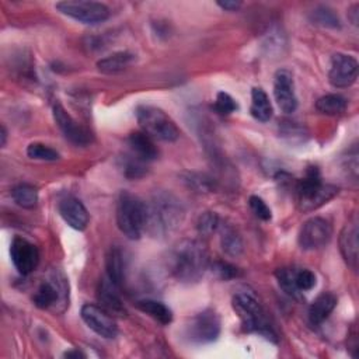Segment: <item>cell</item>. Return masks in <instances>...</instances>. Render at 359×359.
I'll use <instances>...</instances> for the list:
<instances>
[{"label": "cell", "instance_id": "1", "mask_svg": "<svg viewBox=\"0 0 359 359\" xmlns=\"http://www.w3.org/2000/svg\"><path fill=\"white\" fill-rule=\"evenodd\" d=\"M184 217V206L171 192L158 191L146 202V231L154 237L171 234L181 226Z\"/></svg>", "mask_w": 359, "mask_h": 359}, {"label": "cell", "instance_id": "2", "mask_svg": "<svg viewBox=\"0 0 359 359\" xmlns=\"http://www.w3.org/2000/svg\"><path fill=\"white\" fill-rule=\"evenodd\" d=\"M168 264L177 280L182 283H195L202 279L209 266L206 245L194 238L181 240L174 245Z\"/></svg>", "mask_w": 359, "mask_h": 359}, {"label": "cell", "instance_id": "3", "mask_svg": "<svg viewBox=\"0 0 359 359\" xmlns=\"http://www.w3.org/2000/svg\"><path fill=\"white\" fill-rule=\"evenodd\" d=\"M231 304L247 332H257L273 344L278 342V334L254 294L248 292H238L234 294Z\"/></svg>", "mask_w": 359, "mask_h": 359}, {"label": "cell", "instance_id": "4", "mask_svg": "<svg viewBox=\"0 0 359 359\" xmlns=\"http://www.w3.org/2000/svg\"><path fill=\"white\" fill-rule=\"evenodd\" d=\"M116 224L129 240H137L146 231V202L129 191H122L116 202Z\"/></svg>", "mask_w": 359, "mask_h": 359}, {"label": "cell", "instance_id": "5", "mask_svg": "<svg viewBox=\"0 0 359 359\" xmlns=\"http://www.w3.org/2000/svg\"><path fill=\"white\" fill-rule=\"evenodd\" d=\"M338 194V188L324 184L317 167H309L306 177L297 182L296 198L302 212H311L331 201Z\"/></svg>", "mask_w": 359, "mask_h": 359}, {"label": "cell", "instance_id": "6", "mask_svg": "<svg viewBox=\"0 0 359 359\" xmlns=\"http://www.w3.org/2000/svg\"><path fill=\"white\" fill-rule=\"evenodd\" d=\"M136 119L142 132L151 139L163 142H175L180 137V129L175 122L160 108L140 105L136 108Z\"/></svg>", "mask_w": 359, "mask_h": 359}, {"label": "cell", "instance_id": "7", "mask_svg": "<svg viewBox=\"0 0 359 359\" xmlns=\"http://www.w3.org/2000/svg\"><path fill=\"white\" fill-rule=\"evenodd\" d=\"M220 334V318L215 310L206 309L194 317L185 325V337L196 345L209 344L217 339Z\"/></svg>", "mask_w": 359, "mask_h": 359}, {"label": "cell", "instance_id": "8", "mask_svg": "<svg viewBox=\"0 0 359 359\" xmlns=\"http://www.w3.org/2000/svg\"><path fill=\"white\" fill-rule=\"evenodd\" d=\"M57 11L87 25L104 22L109 17V8L100 1L66 0L56 3Z\"/></svg>", "mask_w": 359, "mask_h": 359}, {"label": "cell", "instance_id": "9", "mask_svg": "<svg viewBox=\"0 0 359 359\" xmlns=\"http://www.w3.org/2000/svg\"><path fill=\"white\" fill-rule=\"evenodd\" d=\"M32 300L38 309H49L57 304H69V283L65 275L59 271H55L48 280H43L39 285Z\"/></svg>", "mask_w": 359, "mask_h": 359}, {"label": "cell", "instance_id": "10", "mask_svg": "<svg viewBox=\"0 0 359 359\" xmlns=\"http://www.w3.org/2000/svg\"><path fill=\"white\" fill-rule=\"evenodd\" d=\"M332 236V227L324 217H311L300 227L297 241L302 250L314 251L328 244Z\"/></svg>", "mask_w": 359, "mask_h": 359}, {"label": "cell", "instance_id": "11", "mask_svg": "<svg viewBox=\"0 0 359 359\" xmlns=\"http://www.w3.org/2000/svg\"><path fill=\"white\" fill-rule=\"evenodd\" d=\"M80 316L86 325L102 338H115L118 334V325L111 313L97 304H84L80 310Z\"/></svg>", "mask_w": 359, "mask_h": 359}, {"label": "cell", "instance_id": "12", "mask_svg": "<svg viewBox=\"0 0 359 359\" xmlns=\"http://www.w3.org/2000/svg\"><path fill=\"white\" fill-rule=\"evenodd\" d=\"M53 119L63 133V136L76 146H87L91 142V132L80 125L73 116L65 109L60 102L53 104Z\"/></svg>", "mask_w": 359, "mask_h": 359}, {"label": "cell", "instance_id": "13", "mask_svg": "<svg viewBox=\"0 0 359 359\" xmlns=\"http://www.w3.org/2000/svg\"><path fill=\"white\" fill-rule=\"evenodd\" d=\"M358 72L359 65L353 56L345 53H335L331 57L328 80L335 88H345L356 81Z\"/></svg>", "mask_w": 359, "mask_h": 359}, {"label": "cell", "instance_id": "14", "mask_svg": "<svg viewBox=\"0 0 359 359\" xmlns=\"http://www.w3.org/2000/svg\"><path fill=\"white\" fill-rule=\"evenodd\" d=\"M10 257L13 265L21 275H28L35 271L39 262V251L36 245L20 236H15L11 241Z\"/></svg>", "mask_w": 359, "mask_h": 359}, {"label": "cell", "instance_id": "15", "mask_svg": "<svg viewBox=\"0 0 359 359\" xmlns=\"http://www.w3.org/2000/svg\"><path fill=\"white\" fill-rule=\"evenodd\" d=\"M273 97L285 114H292L297 108V97L294 93V81L293 76L289 70L280 69L275 73L273 77Z\"/></svg>", "mask_w": 359, "mask_h": 359}, {"label": "cell", "instance_id": "16", "mask_svg": "<svg viewBox=\"0 0 359 359\" xmlns=\"http://www.w3.org/2000/svg\"><path fill=\"white\" fill-rule=\"evenodd\" d=\"M359 222H358V216L352 215L346 224L342 227L341 234H339V250L341 254L345 259V262L348 264V266H351L353 271L358 269V262H359Z\"/></svg>", "mask_w": 359, "mask_h": 359}, {"label": "cell", "instance_id": "17", "mask_svg": "<svg viewBox=\"0 0 359 359\" xmlns=\"http://www.w3.org/2000/svg\"><path fill=\"white\" fill-rule=\"evenodd\" d=\"M57 210L62 219L74 230H84L88 224L90 215L83 202L74 196H66L59 201Z\"/></svg>", "mask_w": 359, "mask_h": 359}, {"label": "cell", "instance_id": "18", "mask_svg": "<svg viewBox=\"0 0 359 359\" xmlns=\"http://www.w3.org/2000/svg\"><path fill=\"white\" fill-rule=\"evenodd\" d=\"M118 286L108 278L104 276L97 287V299L100 302V306L105 309L108 313L112 316L118 317H125L126 316V309L122 303V299L118 293Z\"/></svg>", "mask_w": 359, "mask_h": 359}, {"label": "cell", "instance_id": "19", "mask_svg": "<svg viewBox=\"0 0 359 359\" xmlns=\"http://www.w3.org/2000/svg\"><path fill=\"white\" fill-rule=\"evenodd\" d=\"M128 144L132 150V154L144 163L151 161L158 156V150L153 139L144 132H132L128 137Z\"/></svg>", "mask_w": 359, "mask_h": 359}, {"label": "cell", "instance_id": "20", "mask_svg": "<svg viewBox=\"0 0 359 359\" xmlns=\"http://www.w3.org/2000/svg\"><path fill=\"white\" fill-rule=\"evenodd\" d=\"M337 302V296L331 292L318 294L309 307V323L311 325H320L332 313Z\"/></svg>", "mask_w": 359, "mask_h": 359}, {"label": "cell", "instance_id": "21", "mask_svg": "<svg viewBox=\"0 0 359 359\" xmlns=\"http://www.w3.org/2000/svg\"><path fill=\"white\" fill-rule=\"evenodd\" d=\"M105 268H107V276L118 286L121 287L125 282V255L123 251L119 247H111L107 258H105Z\"/></svg>", "mask_w": 359, "mask_h": 359}, {"label": "cell", "instance_id": "22", "mask_svg": "<svg viewBox=\"0 0 359 359\" xmlns=\"http://www.w3.org/2000/svg\"><path fill=\"white\" fill-rule=\"evenodd\" d=\"M250 112L259 122H268L272 118V104L268 94L261 87H254L251 90Z\"/></svg>", "mask_w": 359, "mask_h": 359}, {"label": "cell", "instance_id": "23", "mask_svg": "<svg viewBox=\"0 0 359 359\" xmlns=\"http://www.w3.org/2000/svg\"><path fill=\"white\" fill-rule=\"evenodd\" d=\"M220 230V245L222 250L229 255V257H238L241 255L244 245H243V238L240 233L230 224H222L219 226Z\"/></svg>", "mask_w": 359, "mask_h": 359}, {"label": "cell", "instance_id": "24", "mask_svg": "<svg viewBox=\"0 0 359 359\" xmlns=\"http://www.w3.org/2000/svg\"><path fill=\"white\" fill-rule=\"evenodd\" d=\"M136 306L139 310H142L143 313H146L147 316H150L151 318H154L156 321H158L163 325H167L172 321L171 309L158 300L143 299V300H139L136 303Z\"/></svg>", "mask_w": 359, "mask_h": 359}, {"label": "cell", "instance_id": "25", "mask_svg": "<svg viewBox=\"0 0 359 359\" xmlns=\"http://www.w3.org/2000/svg\"><path fill=\"white\" fill-rule=\"evenodd\" d=\"M135 59V55L129 52H115L107 57H102L101 60L97 62V67L100 72L111 74V73H118L128 67Z\"/></svg>", "mask_w": 359, "mask_h": 359}, {"label": "cell", "instance_id": "26", "mask_svg": "<svg viewBox=\"0 0 359 359\" xmlns=\"http://www.w3.org/2000/svg\"><path fill=\"white\" fill-rule=\"evenodd\" d=\"M316 108L324 115H339L346 108V100L339 94H327L317 100Z\"/></svg>", "mask_w": 359, "mask_h": 359}, {"label": "cell", "instance_id": "27", "mask_svg": "<svg viewBox=\"0 0 359 359\" xmlns=\"http://www.w3.org/2000/svg\"><path fill=\"white\" fill-rule=\"evenodd\" d=\"M310 20L313 24L324 27V28H339L341 27V21L338 14L327 7V6H318L314 10H311L310 13Z\"/></svg>", "mask_w": 359, "mask_h": 359}, {"label": "cell", "instance_id": "28", "mask_svg": "<svg viewBox=\"0 0 359 359\" xmlns=\"http://www.w3.org/2000/svg\"><path fill=\"white\" fill-rule=\"evenodd\" d=\"M11 196L18 206L25 209H32L38 202V191L29 184H20L14 187Z\"/></svg>", "mask_w": 359, "mask_h": 359}, {"label": "cell", "instance_id": "29", "mask_svg": "<svg viewBox=\"0 0 359 359\" xmlns=\"http://www.w3.org/2000/svg\"><path fill=\"white\" fill-rule=\"evenodd\" d=\"M294 275H296V269L292 268H279L275 272L278 285L280 286V289L290 297L293 299H302V292L297 289L296 286V280H294Z\"/></svg>", "mask_w": 359, "mask_h": 359}, {"label": "cell", "instance_id": "30", "mask_svg": "<svg viewBox=\"0 0 359 359\" xmlns=\"http://www.w3.org/2000/svg\"><path fill=\"white\" fill-rule=\"evenodd\" d=\"M27 156L32 160H42V161H56L59 158V153L43 144V143H31L28 147H27Z\"/></svg>", "mask_w": 359, "mask_h": 359}, {"label": "cell", "instance_id": "31", "mask_svg": "<svg viewBox=\"0 0 359 359\" xmlns=\"http://www.w3.org/2000/svg\"><path fill=\"white\" fill-rule=\"evenodd\" d=\"M122 168H123V174L126 178H130V180H136V178H140L146 174L147 168H146V163L139 160L137 157H135L133 154L130 156H126L123 158V163H122Z\"/></svg>", "mask_w": 359, "mask_h": 359}, {"label": "cell", "instance_id": "32", "mask_svg": "<svg viewBox=\"0 0 359 359\" xmlns=\"http://www.w3.org/2000/svg\"><path fill=\"white\" fill-rule=\"evenodd\" d=\"M219 226H220L219 216L216 215V212H210V210L203 212L199 216L198 223H196L199 234H203V236H210L212 233L219 230Z\"/></svg>", "mask_w": 359, "mask_h": 359}, {"label": "cell", "instance_id": "33", "mask_svg": "<svg viewBox=\"0 0 359 359\" xmlns=\"http://www.w3.org/2000/svg\"><path fill=\"white\" fill-rule=\"evenodd\" d=\"M237 108H238V105L230 94H227L224 91L217 93L216 100H215V111L216 112H219L220 115H229V114L234 112Z\"/></svg>", "mask_w": 359, "mask_h": 359}, {"label": "cell", "instance_id": "34", "mask_svg": "<svg viewBox=\"0 0 359 359\" xmlns=\"http://www.w3.org/2000/svg\"><path fill=\"white\" fill-rule=\"evenodd\" d=\"M280 126V135L283 137H287L290 139L292 142H294L296 139L300 142L304 139L306 136V130L303 126H300L297 122H293V121H282V123L279 125Z\"/></svg>", "mask_w": 359, "mask_h": 359}, {"label": "cell", "instance_id": "35", "mask_svg": "<svg viewBox=\"0 0 359 359\" xmlns=\"http://www.w3.org/2000/svg\"><path fill=\"white\" fill-rule=\"evenodd\" d=\"M248 205H250V209L252 210V213L261 219V220H271L272 217V212L269 209V206L265 203V201L257 195H251L250 199H248Z\"/></svg>", "mask_w": 359, "mask_h": 359}, {"label": "cell", "instance_id": "36", "mask_svg": "<svg viewBox=\"0 0 359 359\" xmlns=\"http://www.w3.org/2000/svg\"><path fill=\"white\" fill-rule=\"evenodd\" d=\"M296 286L300 292L311 290L316 286V275L310 269H299L294 275Z\"/></svg>", "mask_w": 359, "mask_h": 359}, {"label": "cell", "instance_id": "37", "mask_svg": "<svg viewBox=\"0 0 359 359\" xmlns=\"http://www.w3.org/2000/svg\"><path fill=\"white\" fill-rule=\"evenodd\" d=\"M213 272L223 280H229L233 278L240 276V269L236 268L234 265H230L229 262H223V261H217L212 265Z\"/></svg>", "mask_w": 359, "mask_h": 359}, {"label": "cell", "instance_id": "38", "mask_svg": "<svg viewBox=\"0 0 359 359\" xmlns=\"http://www.w3.org/2000/svg\"><path fill=\"white\" fill-rule=\"evenodd\" d=\"M187 181L191 187H194L199 192L209 191V189H212V185H213L208 177L201 175V174H189V178H187Z\"/></svg>", "mask_w": 359, "mask_h": 359}, {"label": "cell", "instance_id": "39", "mask_svg": "<svg viewBox=\"0 0 359 359\" xmlns=\"http://www.w3.org/2000/svg\"><path fill=\"white\" fill-rule=\"evenodd\" d=\"M217 6L226 11H237L241 7V1L224 0V1H217Z\"/></svg>", "mask_w": 359, "mask_h": 359}, {"label": "cell", "instance_id": "40", "mask_svg": "<svg viewBox=\"0 0 359 359\" xmlns=\"http://www.w3.org/2000/svg\"><path fill=\"white\" fill-rule=\"evenodd\" d=\"M348 17H349V20H351V22H352L353 25H358V21H359V4H358V3H355V4L349 8Z\"/></svg>", "mask_w": 359, "mask_h": 359}, {"label": "cell", "instance_id": "41", "mask_svg": "<svg viewBox=\"0 0 359 359\" xmlns=\"http://www.w3.org/2000/svg\"><path fill=\"white\" fill-rule=\"evenodd\" d=\"M0 136H1V142H0V144H1V147H4V146H6V140H7V130H6L4 125L1 126V133H0Z\"/></svg>", "mask_w": 359, "mask_h": 359}, {"label": "cell", "instance_id": "42", "mask_svg": "<svg viewBox=\"0 0 359 359\" xmlns=\"http://www.w3.org/2000/svg\"><path fill=\"white\" fill-rule=\"evenodd\" d=\"M65 356H67V358H72V356L80 358V356H83V358H84V353H81L80 351H72V352H66V353H65Z\"/></svg>", "mask_w": 359, "mask_h": 359}]
</instances>
